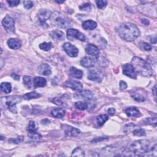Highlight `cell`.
Here are the masks:
<instances>
[{"instance_id": "43", "label": "cell", "mask_w": 157, "mask_h": 157, "mask_svg": "<svg viewBox=\"0 0 157 157\" xmlns=\"http://www.w3.org/2000/svg\"><path fill=\"white\" fill-rule=\"evenodd\" d=\"M98 60L99 65H101V66L105 67L108 65V61L107 60V59L104 58V57H101V58H99Z\"/></svg>"}, {"instance_id": "1", "label": "cell", "mask_w": 157, "mask_h": 157, "mask_svg": "<svg viewBox=\"0 0 157 157\" xmlns=\"http://www.w3.org/2000/svg\"><path fill=\"white\" fill-rule=\"evenodd\" d=\"M150 142L143 139L134 141L123 152V156H143L148 152Z\"/></svg>"}, {"instance_id": "48", "label": "cell", "mask_w": 157, "mask_h": 157, "mask_svg": "<svg viewBox=\"0 0 157 157\" xmlns=\"http://www.w3.org/2000/svg\"><path fill=\"white\" fill-rule=\"evenodd\" d=\"M108 112L110 116H113V115H114L115 113H116V110H115L114 108H109L108 110Z\"/></svg>"}, {"instance_id": "7", "label": "cell", "mask_w": 157, "mask_h": 157, "mask_svg": "<svg viewBox=\"0 0 157 157\" xmlns=\"http://www.w3.org/2000/svg\"><path fill=\"white\" fill-rule=\"evenodd\" d=\"M88 79L92 81L101 82L103 79V73L97 69H91L89 71Z\"/></svg>"}, {"instance_id": "5", "label": "cell", "mask_w": 157, "mask_h": 157, "mask_svg": "<svg viewBox=\"0 0 157 157\" xmlns=\"http://www.w3.org/2000/svg\"><path fill=\"white\" fill-rule=\"evenodd\" d=\"M56 15H54V17L53 18V23L55 26L58 27L65 28L68 27L71 24L70 19L65 17L64 15L61 13L56 12Z\"/></svg>"}, {"instance_id": "6", "label": "cell", "mask_w": 157, "mask_h": 157, "mask_svg": "<svg viewBox=\"0 0 157 157\" xmlns=\"http://www.w3.org/2000/svg\"><path fill=\"white\" fill-rule=\"evenodd\" d=\"M3 27L8 33H13L15 31V21L9 16H6L2 21Z\"/></svg>"}, {"instance_id": "20", "label": "cell", "mask_w": 157, "mask_h": 157, "mask_svg": "<svg viewBox=\"0 0 157 157\" xmlns=\"http://www.w3.org/2000/svg\"><path fill=\"white\" fill-rule=\"evenodd\" d=\"M125 113L128 117H137L140 116L139 110L135 107H130L125 110Z\"/></svg>"}, {"instance_id": "32", "label": "cell", "mask_w": 157, "mask_h": 157, "mask_svg": "<svg viewBox=\"0 0 157 157\" xmlns=\"http://www.w3.org/2000/svg\"><path fill=\"white\" fill-rule=\"evenodd\" d=\"M75 106L76 108L80 110H85L88 109L87 103L82 102V101H79V102H76Z\"/></svg>"}, {"instance_id": "54", "label": "cell", "mask_w": 157, "mask_h": 157, "mask_svg": "<svg viewBox=\"0 0 157 157\" xmlns=\"http://www.w3.org/2000/svg\"><path fill=\"white\" fill-rule=\"evenodd\" d=\"M56 2L57 3L61 4V3H63L64 2V1H57V0H56Z\"/></svg>"}, {"instance_id": "24", "label": "cell", "mask_w": 157, "mask_h": 157, "mask_svg": "<svg viewBox=\"0 0 157 157\" xmlns=\"http://www.w3.org/2000/svg\"><path fill=\"white\" fill-rule=\"evenodd\" d=\"M70 73L72 77L79 79H81L83 76V72L81 70H78L77 68L74 67H71L70 68Z\"/></svg>"}, {"instance_id": "22", "label": "cell", "mask_w": 157, "mask_h": 157, "mask_svg": "<svg viewBox=\"0 0 157 157\" xmlns=\"http://www.w3.org/2000/svg\"><path fill=\"white\" fill-rule=\"evenodd\" d=\"M34 86L35 87H44L47 84V80L45 78L36 77L34 79Z\"/></svg>"}, {"instance_id": "13", "label": "cell", "mask_w": 157, "mask_h": 157, "mask_svg": "<svg viewBox=\"0 0 157 157\" xmlns=\"http://www.w3.org/2000/svg\"><path fill=\"white\" fill-rule=\"evenodd\" d=\"M64 85L68 88L75 90V91H80L83 89V85L81 82H80L78 80H68L65 82Z\"/></svg>"}, {"instance_id": "49", "label": "cell", "mask_w": 157, "mask_h": 157, "mask_svg": "<svg viewBox=\"0 0 157 157\" xmlns=\"http://www.w3.org/2000/svg\"><path fill=\"white\" fill-rule=\"evenodd\" d=\"M141 22L145 25H148L149 24V21L147 20V19H145V18H142Z\"/></svg>"}, {"instance_id": "16", "label": "cell", "mask_w": 157, "mask_h": 157, "mask_svg": "<svg viewBox=\"0 0 157 157\" xmlns=\"http://www.w3.org/2000/svg\"><path fill=\"white\" fill-rule=\"evenodd\" d=\"M80 64L85 68H92L95 66V60L89 56L83 57L80 60Z\"/></svg>"}, {"instance_id": "42", "label": "cell", "mask_w": 157, "mask_h": 157, "mask_svg": "<svg viewBox=\"0 0 157 157\" xmlns=\"http://www.w3.org/2000/svg\"><path fill=\"white\" fill-rule=\"evenodd\" d=\"M96 3L98 8L102 9L105 7L107 5V1L104 0H101V1H96Z\"/></svg>"}, {"instance_id": "21", "label": "cell", "mask_w": 157, "mask_h": 157, "mask_svg": "<svg viewBox=\"0 0 157 157\" xmlns=\"http://www.w3.org/2000/svg\"><path fill=\"white\" fill-rule=\"evenodd\" d=\"M50 35L56 41H62L64 39V34L63 32L59 31V30H55L53 31L51 33Z\"/></svg>"}, {"instance_id": "33", "label": "cell", "mask_w": 157, "mask_h": 157, "mask_svg": "<svg viewBox=\"0 0 157 157\" xmlns=\"http://www.w3.org/2000/svg\"><path fill=\"white\" fill-rule=\"evenodd\" d=\"M52 43H43L39 45V48L44 51H49L52 48Z\"/></svg>"}, {"instance_id": "38", "label": "cell", "mask_w": 157, "mask_h": 157, "mask_svg": "<svg viewBox=\"0 0 157 157\" xmlns=\"http://www.w3.org/2000/svg\"><path fill=\"white\" fill-rule=\"evenodd\" d=\"M24 141V137L23 136H18L16 138H11L9 140V142L11 143L15 144H18L21 143H22Z\"/></svg>"}, {"instance_id": "40", "label": "cell", "mask_w": 157, "mask_h": 157, "mask_svg": "<svg viewBox=\"0 0 157 157\" xmlns=\"http://www.w3.org/2000/svg\"><path fill=\"white\" fill-rule=\"evenodd\" d=\"M141 48L143 49V50H144V51H150L152 50V46L151 45L147 43H145V42H142V43H141Z\"/></svg>"}, {"instance_id": "14", "label": "cell", "mask_w": 157, "mask_h": 157, "mask_svg": "<svg viewBox=\"0 0 157 157\" xmlns=\"http://www.w3.org/2000/svg\"><path fill=\"white\" fill-rule=\"evenodd\" d=\"M85 52L89 55L97 57V58L99 56V53H100L99 49L96 45L93 44L87 45L85 47Z\"/></svg>"}, {"instance_id": "11", "label": "cell", "mask_w": 157, "mask_h": 157, "mask_svg": "<svg viewBox=\"0 0 157 157\" xmlns=\"http://www.w3.org/2000/svg\"><path fill=\"white\" fill-rule=\"evenodd\" d=\"M122 68H123V74L124 75L133 79H136L137 78V73L135 71V69H134L133 66H132V64H124L123 66H122Z\"/></svg>"}, {"instance_id": "55", "label": "cell", "mask_w": 157, "mask_h": 157, "mask_svg": "<svg viewBox=\"0 0 157 157\" xmlns=\"http://www.w3.org/2000/svg\"><path fill=\"white\" fill-rule=\"evenodd\" d=\"M3 139H4V137L1 136V140L2 141V140H3Z\"/></svg>"}, {"instance_id": "44", "label": "cell", "mask_w": 157, "mask_h": 157, "mask_svg": "<svg viewBox=\"0 0 157 157\" xmlns=\"http://www.w3.org/2000/svg\"><path fill=\"white\" fill-rule=\"evenodd\" d=\"M24 7L26 9H30L33 6V3L32 1H24Z\"/></svg>"}, {"instance_id": "12", "label": "cell", "mask_w": 157, "mask_h": 157, "mask_svg": "<svg viewBox=\"0 0 157 157\" xmlns=\"http://www.w3.org/2000/svg\"><path fill=\"white\" fill-rule=\"evenodd\" d=\"M74 97L76 99H84L86 100H92L94 98V95L90 90H84L76 93L74 95Z\"/></svg>"}, {"instance_id": "9", "label": "cell", "mask_w": 157, "mask_h": 157, "mask_svg": "<svg viewBox=\"0 0 157 157\" xmlns=\"http://www.w3.org/2000/svg\"><path fill=\"white\" fill-rule=\"evenodd\" d=\"M67 37L70 39H72V38H76V39L81 41H85L86 40V37L85 35H83L78 30L73 28H70L67 30Z\"/></svg>"}, {"instance_id": "47", "label": "cell", "mask_w": 157, "mask_h": 157, "mask_svg": "<svg viewBox=\"0 0 157 157\" xmlns=\"http://www.w3.org/2000/svg\"><path fill=\"white\" fill-rule=\"evenodd\" d=\"M128 85H127V84H126V83L124 81H120V89L122 90H125L126 89V88H127Z\"/></svg>"}, {"instance_id": "34", "label": "cell", "mask_w": 157, "mask_h": 157, "mask_svg": "<svg viewBox=\"0 0 157 157\" xmlns=\"http://www.w3.org/2000/svg\"><path fill=\"white\" fill-rule=\"evenodd\" d=\"M144 122L145 125H154L155 127V126H156V117L147 118L144 120Z\"/></svg>"}, {"instance_id": "41", "label": "cell", "mask_w": 157, "mask_h": 157, "mask_svg": "<svg viewBox=\"0 0 157 157\" xmlns=\"http://www.w3.org/2000/svg\"><path fill=\"white\" fill-rule=\"evenodd\" d=\"M79 9L81 11H90L91 9V5L89 3H85L83 4V5L79 6Z\"/></svg>"}, {"instance_id": "2", "label": "cell", "mask_w": 157, "mask_h": 157, "mask_svg": "<svg viewBox=\"0 0 157 157\" xmlns=\"http://www.w3.org/2000/svg\"><path fill=\"white\" fill-rule=\"evenodd\" d=\"M118 33L122 39L128 42L135 41L140 35L139 28L131 23L122 24L118 28Z\"/></svg>"}, {"instance_id": "15", "label": "cell", "mask_w": 157, "mask_h": 157, "mask_svg": "<svg viewBox=\"0 0 157 157\" xmlns=\"http://www.w3.org/2000/svg\"><path fill=\"white\" fill-rule=\"evenodd\" d=\"M37 72L39 74L48 76H50L52 73L51 68L47 64H41L40 66L38 67Z\"/></svg>"}, {"instance_id": "51", "label": "cell", "mask_w": 157, "mask_h": 157, "mask_svg": "<svg viewBox=\"0 0 157 157\" xmlns=\"http://www.w3.org/2000/svg\"><path fill=\"white\" fill-rule=\"evenodd\" d=\"M49 123H50V121L47 119H44V120H43L41 121V123L43 125H46Z\"/></svg>"}, {"instance_id": "53", "label": "cell", "mask_w": 157, "mask_h": 157, "mask_svg": "<svg viewBox=\"0 0 157 157\" xmlns=\"http://www.w3.org/2000/svg\"><path fill=\"white\" fill-rule=\"evenodd\" d=\"M0 62H1V68H2L3 66V64H4V61H3V58L0 59Z\"/></svg>"}, {"instance_id": "39", "label": "cell", "mask_w": 157, "mask_h": 157, "mask_svg": "<svg viewBox=\"0 0 157 157\" xmlns=\"http://www.w3.org/2000/svg\"><path fill=\"white\" fill-rule=\"evenodd\" d=\"M136 127V126L133 123H129L128 125H126L123 129V131L125 133H128L129 131H132V130Z\"/></svg>"}, {"instance_id": "10", "label": "cell", "mask_w": 157, "mask_h": 157, "mask_svg": "<svg viewBox=\"0 0 157 157\" xmlns=\"http://www.w3.org/2000/svg\"><path fill=\"white\" fill-rule=\"evenodd\" d=\"M63 47L66 52L67 54L71 57H76L78 55L79 50L78 49L75 47L74 45H72L69 43H64L63 45Z\"/></svg>"}, {"instance_id": "52", "label": "cell", "mask_w": 157, "mask_h": 157, "mask_svg": "<svg viewBox=\"0 0 157 157\" xmlns=\"http://www.w3.org/2000/svg\"><path fill=\"white\" fill-rule=\"evenodd\" d=\"M156 85H155L154 86V87L153 88V89H152V92L153 93H154V97H155V99L156 100Z\"/></svg>"}, {"instance_id": "25", "label": "cell", "mask_w": 157, "mask_h": 157, "mask_svg": "<svg viewBox=\"0 0 157 157\" xmlns=\"http://www.w3.org/2000/svg\"><path fill=\"white\" fill-rule=\"evenodd\" d=\"M133 98L137 102H143L145 100V98L144 97V95L141 94L140 93L137 92L136 91H133L130 93Z\"/></svg>"}, {"instance_id": "17", "label": "cell", "mask_w": 157, "mask_h": 157, "mask_svg": "<svg viewBox=\"0 0 157 157\" xmlns=\"http://www.w3.org/2000/svg\"><path fill=\"white\" fill-rule=\"evenodd\" d=\"M7 43L10 49L14 50L20 49L22 46L21 41L18 39H16V38H11V39L7 41Z\"/></svg>"}, {"instance_id": "26", "label": "cell", "mask_w": 157, "mask_h": 157, "mask_svg": "<svg viewBox=\"0 0 157 157\" xmlns=\"http://www.w3.org/2000/svg\"><path fill=\"white\" fill-rule=\"evenodd\" d=\"M41 97V95L39 93H37V92H35V91H33V92H31V93H28L25 94L24 96H23L22 98L24 99H25V100H30V99H36Z\"/></svg>"}, {"instance_id": "4", "label": "cell", "mask_w": 157, "mask_h": 157, "mask_svg": "<svg viewBox=\"0 0 157 157\" xmlns=\"http://www.w3.org/2000/svg\"><path fill=\"white\" fill-rule=\"evenodd\" d=\"M22 98L19 96H11V97L2 98L1 102L11 112L16 114L17 112L16 105L17 103L22 101Z\"/></svg>"}, {"instance_id": "28", "label": "cell", "mask_w": 157, "mask_h": 157, "mask_svg": "<svg viewBox=\"0 0 157 157\" xmlns=\"http://www.w3.org/2000/svg\"><path fill=\"white\" fill-rule=\"evenodd\" d=\"M108 119H109V117L108 115H106V114L100 115V116H99L97 118L98 125L99 126H102Z\"/></svg>"}, {"instance_id": "37", "label": "cell", "mask_w": 157, "mask_h": 157, "mask_svg": "<svg viewBox=\"0 0 157 157\" xmlns=\"http://www.w3.org/2000/svg\"><path fill=\"white\" fill-rule=\"evenodd\" d=\"M133 133V135L136 136H144L146 135L145 130L143 128L136 129L134 130Z\"/></svg>"}, {"instance_id": "27", "label": "cell", "mask_w": 157, "mask_h": 157, "mask_svg": "<svg viewBox=\"0 0 157 157\" xmlns=\"http://www.w3.org/2000/svg\"><path fill=\"white\" fill-rule=\"evenodd\" d=\"M0 87L3 92L5 93H9L12 90V85L9 82H3Z\"/></svg>"}, {"instance_id": "30", "label": "cell", "mask_w": 157, "mask_h": 157, "mask_svg": "<svg viewBox=\"0 0 157 157\" xmlns=\"http://www.w3.org/2000/svg\"><path fill=\"white\" fill-rule=\"evenodd\" d=\"M72 156H85V153H84V151L82 150V149L80 147H77L72 152Z\"/></svg>"}, {"instance_id": "23", "label": "cell", "mask_w": 157, "mask_h": 157, "mask_svg": "<svg viewBox=\"0 0 157 157\" xmlns=\"http://www.w3.org/2000/svg\"><path fill=\"white\" fill-rule=\"evenodd\" d=\"M66 111L62 108H54L51 111V114L53 117L56 118H62L64 117Z\"/></svg>"}, {"instance_id": "8", "label": "cell", "mask_w": 157, "mask_h": 157, "mask_svg": "<svg viewBox=\"0 0 157 157\" xmlns=\"http://www.w3.org/2000/svg\"><path fill=\"white\" fill-rule=\"evenodd\" d=\"M52 12L47 10H41L37 14L38 20L41 25H47V21L52 17Z\"/></svg>"}, {"instance_id": "50", "label": "cell", "mask_w": 157, "mask_h": 157, "mask_svg": "<svg viewBox=\"0 0 157 157\" xmlns=\"http://www.w3.org/2000/svg\"><path fill=\"white\" fill-rule=\"evenodd\" d=\"M12 76V78L14 80H20V76H19L17 74H12V76Z\"/></svg>"}, {"instance_id": "3", "label": "cell", "mask_w": 157, "mask_h": 157, "mask_svg": "<svg viewBox=\"0 0 157 157\" xmlns=\"http://www.w3.org/2000/svg\"><path fill=\"white\" fill-rule=\"evenodd\" d=\"M131 63L136 73H139L144 77H150L152 75L153 71L150 64L139 57H134Z\"/></svg>"}, {"instance_id": "36", "label": "cell", "mask_w": 157, "mask_h": 157, "mask_svg": "<svg viewBox=\"0 0 157 157\" xmlns=\"http://www.w3.org/2000/svg\"><path fill=\"white\" fill-rule=\"evenodd\" d=\"M28 136L30 137V138L34 140V141H39V140L42 139V136L40 135V134L37 133L36 131L29 133Z\"/></svg>"}, {"instance_id": "19", "label": "cell", "mask_w": 157, "mask_h": 157, "mask_svg": "<svg viewBox=\"0 0 157 157\" xmlns=\"http://www.w3.org/2000/svg\"><path fill=\"white\" fill-rule=\"evenodd\" d=\"M80 131L79 129L72 128L71 126H68V128L65 129V134L68 136L75 137L78 136L80 134Z\"/></svg>"}, {"instance_id": "45", "label": "cell", "mask_w": 157, "mask_h": 157, "mask_svg": "<svg viewBox=\"0 0 157 157\" xmlns=\"http://www.w3.org/2000/svg\"><path fill=\"white\" fill-rule=\"evenodd\" d=\"M7 3L9 4V6L11 7H15L18 5V4L20 3V1L18 0H11V1H7Z\"/></svg>"}, {"instance_id": "31", "label": "cell", "mask_w": 157, "mask_h": 157, "mask_svg": "<svg viewBox=\"0 0 157 157\" xmlns=\"http://www.w3.org/2000/svg\"><path fill=\"white\" fill-rule=\"evenodd\" d=\"M37 129V126L34 121H30L29 122L27 130L29 133L36 132Z\"/></svg>"}, {"instance_id": "35", "label": "cell", "mask_w": 157, "mask_h": 157, "mask_svg": "<svg viewBox=\"0 0 157 157\" xmlns=\"http://www.w3.org/2000/svg\"><path fill=\"white\" fill-rule=\"evenodd\" d=\"M63 98H62V97H58V98H53L52 99H51V101L54 102L55 104H56V105H58V106H64L65 105V103L63 99Z\"/></svg>"}, {"instance_id": "46", "label": "cell", "mask_w": 157, "mask_h": 157, "mask_svg": "<svg viewBox=\"0 0 157 157\" xmlns=\"http://www.w3.org/2000/svg\"><path fill=\"white\" fill-rule=\"evenodd\" d=\"M106 140H108V137H98V138H95L93 141H91V143H99V142L102 141H106Z\"/></svg>"}, {"instance_id": "18", "label": "cell", "mask_w": 157, "mask_h": 157, "mask_svg": "<svg viewBox=\"0 0 157 157\" xmlns=\"http://www.w3.org/2000/svg\"><path fill=\"white\" fill-rule=\"evenodd\" d=\"M97 27V22L91 20H86L82 24V28L86 30H93Z\"/></svg>"}, {"instance_id": "29", "label": "cell", "mask_w": 157, "mask_h": 157, "mask_svg": "<svg viewBox=\"0 0 157 157\" xmlns=\"http://www.w3.org/2000/svg\"><path fill=\"white\" fill-rule=\"evenodd\" d=\"M24 85L28 89H31L33 87V82H32V78L30 76H25L24 77Z\"/></svg>"}]
</instances>
